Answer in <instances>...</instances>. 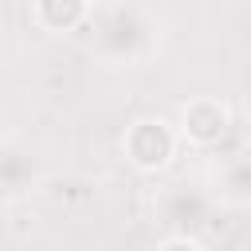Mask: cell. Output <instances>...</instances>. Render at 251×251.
Wrapping results in <instances>:
<instances>
[{
  "mask_svg": "<svg viewBox=\"0 0 251 251\" xmlns=\"http://www.w3.org/2000/svg\"><path fill=\"white\" fill-rule=\"evenodd\" d=\"M126 153L137 169H161L173 157V133L161 122H137L126 137Z\"/></svg>",
  "mask_w": 251,
  "mask_h": 251,
  "instance_id": "cell-1",
  "label": "cell"
},
{
  "mask_svg": "<svg viewBox=\"0 0 251 251\" xmlns=\"http://www.w3.org/2000/svg\"><path fill=\"white\" fill-rule=\"evenodd\" d=\"M224 126H227V114H224V106H216V102H192V106L184 110V133H188L192 141H200V145L220 141Z\"/></svg>",
  "mask_w": 251,
  "mask_h": 251,
  "instance_id": "cell-2",
  "label": "cell"
},
{
  "mask_svg": "<svg viewBox=\"0 0 251 251\" xmlns=\"http://www.w3.org/2000/svg\"><path fill=\"white\" fill-rule=\"evenodd\" d=\"M86 0H35V20L51 31H67L82 20Z\"/></svg>",
  "mask_w": 251,
  "mask_h": 251,
  "instance_id": "cell-3",
  "label": "cell"
},
{
  "mask_svg": "<svg viewBox=\"0 0 251 251\" xmlns=\"http://www.w3.org/2000/svg\"><path fill=\"white\" fill-rule=\"evenodd\" d=\"M94 4H114V0H94Z\"/></svg>",
  "mask_w": 251,
  "mask_h": 251,
  "instance_id": "cell-4",
  "label": "cell"
}]
</instances>
